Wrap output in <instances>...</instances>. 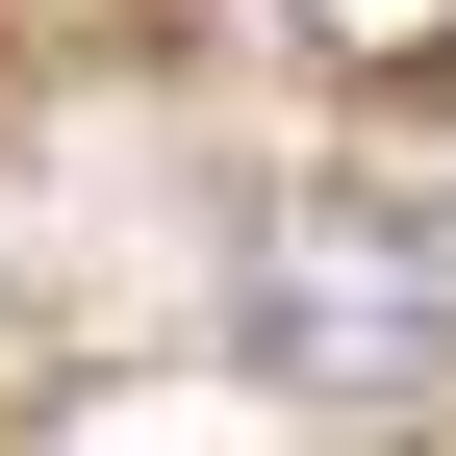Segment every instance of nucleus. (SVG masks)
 Returning <instances> with one entry per match:
<instances>
[{"instance_id":"nucleus-1","label":"nucleus","mask_w":456,"mask_h":456,"mask_svg":"<svg viewBox=\"0 0 456 456\" xmlns=\"http://www.w3.org/2000/svg\"><path fill=\"white\" fill-rule=\"evenodd\" d=\"M228 330H254V380L406 406V380H456V228L305 178V203H254V254H228Z\"/></svg>"},{"instance_id":"nucleus-2","label":"nucleus","mask_w":456,"mask_h":456,"mask_svg":"<svg viewBox=\"0 0 456 456\" xmlns=\"http://www.w3.org/2000/svg\"><path fill=\"white\" fill-rule=\"evenodd\" d=\"M305 51H380L406 77V51H456V0H305Z\"/></svg>"}]
</instances>
